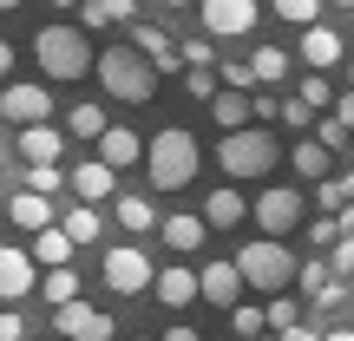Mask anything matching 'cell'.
I'll return each instance as SVG.
<instances>
[{
    "label": "cell",
    "instance_id": "50",
    "mask_svg": "<svg viewBox=\"0 0 354 341\" xmlns=\"http://www.w3.org/2000/svg\"><path fill=\"white\" fill-rule=\"evenodd\" d=\"M322 341H354V329H328V335H322Z\"/></svg>",
    "mask_w": 354,
    "mask_h": 341
},
{
    "label": "cell",
    "instance_id": "26",
    "mask_svg": "<svg viewBox=\"0 0 354 341\" xmlns=\"http://www.w3.org/2000/svg\"><path fill=\"white\" fill-rule=\"evenodd\" d=\"M79 13H86V26H125L138 7H131V0H86Z\"/></svg>",
    "mask_w": 354,
    "mask_h": 341
},
{
    "label": "cell",
    "instance_id": "45",
    "mask_svg": "<svg viewBox=\"0 0 354 341\" xmlns=\"http://www.w3.org/2000/svg\"><path fill=\"white\" fill-rule=\"evenodd\" d=\"M335 118H342V125L354 131V92H342V99H335Z\"/></svg>",
    "mask_w": 354,
    "mask_h": 341
},
{
    "label": "cell",
    "instance_id": "38",
    "mask_svg": "<svg viewBox=\"0 0 354 341\" xmlns=\"http://www.w3.org/2000/svg\"><path fill=\"white\" fill-rule=\"evenodd\" d=\"M26 190H39V197H53V190H59V171H53V165L26 171Z\"/></svg>",
    "mask_w": 354,
    "mask_h": 341
},
{
    "label": "cell",
    "instance_id": "52",
    "mask_svg": "<svg viewBox=\"0 0 354 341\" xmlns=\"http://www.w3.org/2000/svg\"><path fill=\"white\" fill-rule=\"evenodd\" d=\"M13 7H20V0H0V13H13Z\"/></svg>",
    "mask_w": 354,
    "mask_h": 341
},
{
    "label": "cell",
    "instance_id": "51",
    "mask_svg": "<svg viewBox=\"0 0 354 341\" xmlns=\"http://www.w3.org/2000/svg\"><path fill=\"white\" fill-rule=\"evenodd\" d=\"M53 7H86V0H53Z\"/></svg>",
    "mask_w": 354,
    "mask_h": 341
},
{
    "label": "cell",
    "instance_id": "46",
    "mask_svg": "<svg viewBox=\"0 0 354 341\" xmlns=\"http://www.w3.org/2000/svg\"><path fill=\"white\" fill-rule=\"evenodd\" d=\"M7 73H13V46L0 39V79H7Z\"/></svg>",
    "mask_w": 354,
    "mask_h": 341
},
{
    "label": "cell",
    "instance_id": "9",
    "mask_svg": "<svg viewBox=\"0 0 354 341\" xmlns=\"http://www.w3.org/2000/svg\"><path fill=\"white\" fill-rule=\"evenodd\" d=\"M0 118H13V125H53V86H7L0 92Z\"/></svg>",
    "mask_w": 354,
    "mask_h": 341
},
{
    "label": "cell",
    "instance_id": "42",
    "mask_svg": "<svg viewBox=\"0 0 354 341\" xmlns=\"http://www.w3.org/2000/svg\"><path fill=\"white\" fill-rule=\"evenodd\" d=\"M308 243H342V223H335V216H322V223H308Z\"/></svg>",
    "mask_w": 354,
    "mask_h": 341
},
{
    "label": "cell",
    "instance_id": "47",
    "mask_svg": "<svg viewBox=\"0 0 354 341\" xmlns=\"http://www.w3.org/2000/svg\"><path fill=\"white\" fill-rule=\"evenodd\" d=\"M335 223H342V237H354V203H348V210H342V216H335Z\"/></svg>",
    "mask_w": 354,
    "mask_h": 341
},
{
    "label": "cell",
    "instance_id": "31",
    "mask_svg": "<svg viewBox=\"0 0 354 341\" xmlns=\"http://www.w3.org/2000/svg\"><path fill=\"white\" fill-rule=\"evenodd\" d=\"M46 302H53V308L79 302V276H73V269H46Z\"/></svg>",
    "mask_w": 354,
    "mask_h": 341
},
{
    "label": "cell",
    "instance_id": "11",
    "mask_svg": "<svg viewBox=\"0 0 354 341\" xmlns=\"http://www.w3.org/2000/svg\"><path fill=\"white\" fill-rule=\"evenodd\" d=\"M256 26V0H203V33H250Z\"/></svg>",
    "mask_w": 354,
    "mask_h": 341
},
{
    "label": "cell",
    "instance_id": "6",
    "mask_svg": "<svg viewBox=\"0 0 354 341\" xmlns=\"http://www.w3.org/2000/svg\"><path fill=\"white\" fill-rule=\"evenodd\" d=\"M105 282H112L118 295H145V289H158V269H151V256L138 250V243H118V250H105Z\"/></svg>",
    "mask_w": 354,
    "mask_h": 341
},
{
    "label": "cell",
    "instance_id": "22",
    "mask_svg": "<svg viewBox=\"0 0 354 341\" xmlns=\"http://www.w3.org/2000/svg\"><path fill=\"white\" fill-rule=\"evenodd\" d=\"M243 216H250V203H243V190H210V197H203V223L230 230V223H243Z\"/></svg>",
    "mask_w": 354,
    "mask_h": 341
},
{
    "label": "cell",
    "instance_id": "28",
    "mask_svg": "<svg viewBox=\"0 0 354 341\" xmlns=\"http://www.w3.org/2000/svg\"><path fill=\"white\" fill-rule=\"evenodd\" d=\"M269 335H289V329H302V302H295V295H269Z\"/></svg>",
    "mask_w": 354,
    "mask_h": 341
},
{
    "label": "cell",
    "instance_id": "16",
    "mask_svg": "<svg viewBox=\"0 0 354 341\" xmlns=\"http://www.w3.org/2000/svg\"><path fill=\"white\" fill-rule=\"evenodd\" d=\"M158 302H165V308H190V302H203L197 269H158Z\"/></svg>",
    "mask_w": 354,
    "mask_h": 341
},
{
    "label": "cell",
    "instance_id": "41",
    "mask_svg": "<svg viewBox=\"0 0 354 341\" xmlns=\"http://www.w3.org/2000/svg\"><path fill=\"white\" fill-rule=\"evenodd\" d=\"M302 99H308V112H315V105H335V92H328V86H322V79H315V73H308V86H302Z\"/></svg>",
    "mask_w": 354,
    "mask_h": 341
},
{
    "label": "cell",
    "instance_id": "5",
    "mask_svg": "<svg viewBox=\"0 0 354 341\" xmlns=\"http://www.w3.org/2000/svg\"><path fill=\"white\" fill-rule=\"evenodd\" d=\"M276 158H282V145L269 138L263 125H250V131H230V138L216 145V165H223L230 177H269V171H276Z\"/></svg>",
    "mask_w": 354,
    "mask_h": 341
},
{
    "label": "cell",
    "instance_id": "35",
    "mask_svg": "<svg viewBox=\"0 0 354 341\" xmlns=\"http://www.w3.org/2000/svg\"><path fill=\"white\" fill-rule=\"evenodd\" d=\"M184 86H190V99H216V73H210V66H190Z\"/></svg>",
    "mask_w": 354,
    "mask_h": 341
},
{
    "label": "cell",
    "instance_id": "48",
    "mask_svg": "<svg viewBox=\"0 0 354 341\" xmlns=\"http://www.w3.org/2000/svg\"><path fill=\"white\" fill-rule=\"evenodd\" d=\"M282 341H322L315 329H289V335H282Z\"/></svg>",
    "mask_w": 354,
    "mask_h": 341
},
{
    "label": "cell",
    "instance_id": "36",
    "mask_svg": "<svg viewBox=\"0 0 354 341\" xmlns=\"http://www.w3.org/2000/svg\"><path fill=\"white\" fill-rule=\"evenodd\" d=\"M250 79H256V73H250V59H230V66H223V86H230V92H256Z\"/></svg>",
    "mask_w": 354,
    "mask_h": 341
},
{
    "label": "cell",
    "instance_id": "53",
    "mask_svg": "<svg viewBox=\"0 0 354 341\" xmlns=\"http://www.w3.org/2000/svg\"><path fill=\"white\" fill-rule=\"evenodd\" d=\"M165 7H190V0H165Z\"/></svg>",
    "mask_w": 354,
    "mask_h": 341
},
{
    "label": "cell",
    "instance_id": "14",
    "mask_svg": "<svg viewBox=\"0 0 354 341\" xmlns=\"http://www.w3.org/2000/svg\"><path fill=\"white\" fill-rule=\"evenodd\" d=\"M210 112H216V125H223V131H250L256 125V92H216Z\"/></svg>",
    "mask_w": 354,
    "mask_h": 341
},
{
    "label": "cell",
    "instance_id": "29",
    "mask_svg": "<svg viewBox=\"0 0 354 341\" xmlns=\"http://www.w3.org/2000/svg\"><path fill=\"white\" fill-rule=\"evenodd\" d=\"M295 282H302V289H308V302H322V295H328V289H335V282H342V276H335V269L322 263V256H308V263H302V276H295Z\"/></svg>",
    "mask_w": 354,
    "mask_h": 341
},
{
    "label": "cell",
    "instance_id": "18",
    "mask_svg": "<svg viewBox=\"0 0 354 341\" xmlns=\"http://www.w3.org/2000/svg\"><path fill=\"white\" fill-rule=\"evenodd\" d=\"M7 216H13L20 230H33V237H39V230H53V197H39V190H20V197L7 203Z\"/></svg>",
    "mask_w": 354,
    "mask_h": 341
},
{
    "label": "cell",
    "instance_id": "37",
    "mask_svg": "<svg viewBox=\"0 0 354 341\" xmlns=\"http://www.w3.org/2000/svg\"><path fill=\"white\" fill-rule=\"evenodd\" d=\"M315 138H322V145H354V131H348L342 118L328 112V118H322V125H315Z\"/></svg>",
    "mask_w": 354,
    "mask_h": 341
},
{
    "label": "cell",
    "instance_id": "39",
    "mask_svg": "<svg viewBox=\"0 0 354 341\" xmlns=\"http://www.w3.org/2000/svg\"><path fill=\"white\" fill-rule=\"evenodd\" d=\"M328 269H335V276H354V237H342V243H335Z\"/></svg>",
    "mask_w": 354,
    "mask_h": 341
},
{
    "label": "cell",
    "instance_id": "56",
    "mask_svg": "<svg viewBox=\"0 0 354 341\" xmlns=\"http://www.w3.org/2000/svg\"><path fill=\"white\" fill-rule=\"evenodd\" d=\"M348 158H354V145H348Z\"/></svg>",
    "mask_w": 354,
    "mask_h": 341
},
{
    "label": "cell",
    "instance_id": "4",
    "mask_svg": "<svg viewBox=\"0 0 354 341\" xmlns=\"http://www.w3.org/2000/svg\"><path fill=\"white\" fill-rule=\"evenodd\" d=\"M236 276H243V289H256V295H282L302 276V263H295L282 243H243L236 250Z\"/></svg>",
    "mask_w": 354,
    "mask_h": 341
},
{
    "label": "cell",
    "instance_id": "13",
    "mask_svg": "<svg viewBox=\"0 0 354 341\" xmlns=\"http://www.w3.org/2000/svg\"><path fill=\"white\" fill-rule=\"evenodd\" d=\"M138 158H145V138H138V131H131V125H112V131H105V138H99V165L125 171V165H138Z\"/></svg>",
    "mask_w": 354,
    "mask_h": 341
},
{
    "label": "cell",
    "instance_id": "34",
    "mask_svg": "<svg viewBox=\"0 0 354 341\" xmlns=\"http://www.w3.org/2000/svg\"><path fill=\"white\" fill-rule=\"evenodd\" d=\"M66 237H73V243H92V237H99V210H73V216H66Z\"/></svg>",
    "mask_w": 354,
    "mask_h": 341
},
{
    "label": "cell",
    "instance_id": "57",
    "mask_svg": "<svg viewBox=\"0 0 354 341\" xmlns=\"http://www.w3.org/2000/svg\"><path fill=\"white\" fill-rule=\"evenodd\" d=\"M145 341H151V335H145Z\"/></svg>",
    "mask_w": 354,
    "mask_h": 341
},
{
    "label": "cell",
    "instance_id": "40",
    "mask_svg": "<svg viewBox=\"0 0 354 341\" xmlns=\"http://www.w3.org/2000/svg\"><path fill=\"white\" fill-rule=\"evenodd\" d=\"M177 53H184V66H210V39H184Z\"/></svg>",
    "mask_w": 354,
    "mask_h": 341
},
{
    "label": "cell",
    "instance_id": "30",
    "mask_svg": "<svg viewBox=\"0 0 354 341\" xmlns=\"http://www.w3.org/2000/svg\"><path fill=\"white\" fill-rule=\"evenodd\" d=\"M118 223H125L131 237H145V230H151V197H138V190L118 197Z\"/></svg>",
    "mask_w": 354,
    "mask_h": 341
},
{
    "label": "cell",
    "instance_id": "49",
    "mask_svg": "<svg viewBox=\"0 0 354 341\" xmlns=\"http://www.w3.org/2000/svg\"><path fill=\"white\" fill-rule=\"evenodd\" d=\"M165 341H203V335H197V329H171Z\"/></svg>",
    "mask_w": 354,
    "mask_h": 341
},
{
    "label": "cell",
    "instance_id": "17",
    "mask_svg": "<svg viewBox=\"0 0 354 341\" xmlns=\"http://www.w3.org/2000/svg\"><path fill=\"white\" fill-rule=\"evenodd\" d=\"M73 250H79V243L66 237V230H39V237H33V250H26V256H33L39 269H73Z\"/></svg>",
    "mask_w": 354,
    "mask_h": 341
},
{
    "label": "cell",
    "instance_id": "54",
    "mask_svg": "<svg viewBox=\"0 0 354 341\" xmlns=\"http://www.w3.org/2000/svg\"><path fill=\"white\" fill-rule=\"evenodd\" d=\"M335 7H354V0H335Z\"/></svg>",
    "mask_w": 354,
    "mask_h": 341
},
{
    "label": "cell",
    "instance_id": "23",
    "mask_svg": "<svg viewBox=\"0 0 354 341\" xmlns=\"http://www.w3.org/2000/svg\"><path fill=\"white\" fill-rule=\"evenodd\" d=\"M158 230H165V243H171L177 256H190V250L203 243V216H190V210H184V216H165Z\"/></svg>",
    "mask_w": 354,
    "mask_h": 341
},
{
    "label": "cell",
    "instance_id": "1",
    "mask_svg": "<svg viewBox=\"0 0 354 341\" xmlns=\"http://www.w3.org/2000/svg\"><path fill=\"white\" fill-rule=\"evenodd\" d=\"M33 59H39V73L46 79H59V86H73V79H86L92 66V39L79 33V26H66V20H53V26H39L33 33Z\"/></svg>",
    "mask_w": 354,
    "mask_h": 341
},
{
    "label": "cell",
    "instance_id": "10",
    "mask_svg": "<svg viewBox=\"0 0 354 341\" xmlns=\"http://www.w3.org/2000/svg\"><path fill=\"white\" fill-rule=\"evenodd\" d=\"M33 256L20 250V243H0V302H20V295H33Z\"/></svg>",
    "mask_w": 354,
    "mask_h": 341
},
{
    "label": "cell",
    "instance_id": "55",
    "mask_svg": "<svg viewBox=\"0 0 354 341\" xmlns=\"http://www.w3.org/2000/svg\"><path fill=\"white\" fill-rule=\"evenodd\" d=\"M0 165H7V151H0Z\"/></svg>",
    "mask_w": 354,
    "mask_h": 341
},
{
    "label": "cell",
    "instance_id": "44",
    "mask_svg": "<svg viewBox=\"0 0 354 341\" xmlns=\"http://www.w3.org/2000/svg\"><path fill=\"white\" fill-rule=\"evenodd\" d=\"M282 125L302 131V125H308V99H289V105H282Z\"/></svg>",
    "mask_w": 354,
    "mask_h": 341
},
{
    "label": "cell",
    "instance_id": "32",
    "mask_svg": "<svg viewBox=\"0 0 354 341\" xmlns=\"http://www.w3.org/2000/svg\"><path fill=\"white\" fill-rule=\"evenodd\" d=\"M315 197L328 203V210H335V203L348 210V203H354V171H348V177H328V184H315Z\"/></svg>",
    "mask_w": 354,
    "mask_h": 341
},
{
    "label": "cell",
    "instance_id": "20",
    "mask_svg": "<svg viewBox=\"0 0 354 341\" xmlns=\"http://www.w3.org/2000/svg\"><path fill=\"white\" fill-rule=\"evenodd\" d=\"M302 59H308V73H328V66L342 59V33H328V26H308V33H302Z\"/></svg>",
    "mask_w": 354,
    "mask_h": 341
},
{
    "label": "cell",
    "instance_id": "43",
    "mask_svg": "<svg viewBox=\"0 0 354 341\" xmlns=\"http://www.w3.org/2000/svg\"><path fill=\"white\" fill-rule=\"evenodd\" d=\"M0 341H26V322L13 315V308H0Z\"/></svg>",
    "mask_w": 354,
    "mask_h": 341
},
{
    "label": "cell",
    "instance_id": "15",
    "mask_svg": "<svg viewBox=\"0 0 354 341\" xmlns=\"http://www.w3.org/2000/svg\"><path fill=\"white\" fill-rule=\"evenodd\" d=\"M59 151H66V138H59V131H53V125H26L20 131V158H26V165H59Z\"/></svg>",
    "mask_w": 354,
    "mask_h": 341
},
{
    "label": "cell",
    "instance_id": "24",
    "mask_svg": "<svg viewBox=\"0 0 354 341\" xmlns=\"http://www.w3.org/2000/svg\"><path fill=\"white\" fill-rule=\"evenodd\" d=\"M66 131H73V138H92V145H99L112 125H105V112H99V105H73V112H66Z\"/></svg>",
    "mask_w": 354,
    "mask_h": 341
},
{
    "label": "cell",
    "instance_id": "7",
    "mask_svg": "<svg viewBox=\"0 0 354 341\" xmlns=\"http://www.w3.org/2000/svg\"><path fill=\"white\" fill-rule=\"evenodd\" d=\"M295 223H302V190H282V184L256 190V230H263L269 243H282Z\"/></svg>",
    "mask_w": 354,
    "mask_h": 341
},
{
    "label": "cell",
    "instance_id": "25",
    "mask_svg": "<svg viewBox=\"0 0 354 341\" xmlns=\"http://www.w3.org/2000/svg\"><path fill=\"white\" fill-rule=\"evenodd\" d=\"M250 73L263 79V86H282V79H289V53H282V46H256Z\"/></svg>",
    "mask_w": 354,
    "mask_h": 341
},
{
    "label": "cell",
    "instance_id": "27",
    "mask_svg": "<svg viewBox=\"0 0 354 341\" xmlns=\"http://www.w3.org/2000/svg\"><path fill=\"white\" fill-rule=\"evenodd\" d=\"M230 329H236V341H263L269 335V315L256 302H236V308H230Z\"/></svg>",
    "mask_w": 354,
    "mask_h": 341
},
{
    "label": "cell",
    "instance_id": "12",
    "mask_svg": "<svg viewBox=\"0 0 354 341\" xmlns=\"http://www.w3.org/2000/svg\"><path fill=\"white\" fill-rule=\"evenodd\" d=\"M197 289H203V302H216V308H236V295H243V276H236V263H203V269H197Z\"/></svg>",
    "mask_w": 354,
    "mask_h": 341
},
{
    "label": "cell",
    "instance_id": "33",
    "mask_svg": "<svg viewBox=\"0 0 354 341\" xmlns=\"http://www.w3.org/2000/svg\"><path fill=\"white\" fill-rule=\"evenodd\" d=\"M276 13L289 26H315V13H322V0H276Z\"/></svg>",
    "mask_w": 354,
    "mask_h": 341
},
{
    "label": "cell",
    "instance_id": "2",
    "mask_svg": "<svg viewBox=\"0 0 354 341\" xmlns=\"http://www.w3.org/2000/svg\"><path fill=\"white\" fill-rule=\"evenodd\" d=\"M203 165V151H197V138H190L184 125H165L151 145H145V171H151V190H184L190 177H197Z\"/></svg>",
    "mask_w": 354,
    "mask_h": 341
},
{
    "label": "cell",
    "instance_id": "3",
    "mask_svg": "<svg viewBox=\"0 0 354 341\" xmlns=\"http://www.w3.org/2000/svg\"><path fill=\"white\" fill-rule=\"evenodd\" d=\"M99 86L112 92V99H125V105H145L158 92V66L145 59L138 46H105L99 53Z\"/></svg>",
    "mask_w": 354,
    "mask_h": 341
},
{
    "label": "cell",
    "instance_id": "19",
    "mask_svg": "<svg viewBox=\"0 0 354 341\" xmlns=\"http://www.w3.org/2000/svg\"><path fill=\"white\" fill-rule=\"evenodd\" d=\"M66 184H73L79 197H86V210H92V203H99L105 190H118V171H112V165H99V158H92V165H79L73 177H66Z\"/></svg>",
    "mask_w": 354,
    "mask_h": 341
},
{
    "label": "cell",
    "instance_id": "8",
    "mask_svg": "<svg viewBox=\"0 0 354 341\" xmlns=\"http://www.w3.org/2000/svg\"><path fill=\"white\" fill-rule=\"evenodd\" d=\"M53 329L66 341H112L118 322L105 315V308H92V302H66V308H53Z\"/></svg>",
    "mask_w": 354,
    "mask_h": 341
},
{
    "label": "cell",
    "instance_id": "21",
    "mask_svg": "<svg viewBox=\"0 0 354 341\" xmlns=\"http://www.w3.org/2000/svg\"><path fill=\"white\" fill-rule=\"evenodd\" d=\"M289 158H295V171H302L308 184H328V177H335V158H328V145H322V138H302Z\"/></svg>",
    "mask_w": 354,
    "mask_h": 341
}]
</instances>
